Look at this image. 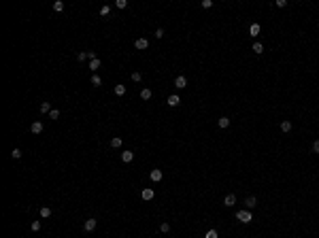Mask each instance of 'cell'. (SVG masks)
Masks as SVG:
<instances>
[{
    "label": "cell",
    "mask_w": 319,
    "mask_h": 238,
    "mask_svg": "<svg viewBox=\"0 0 319 238\" xmlns=\"http://www.w3.org/2000/svg\"><path fill=\"white\" fill-rule=\"evenodd\" d=\"M236 219L240 223H251L253 221V215H251V210H238L236 213Z\"/></svg>",
    "instance_id": "cell-1"
},
{
    "label": "cell",
    "mask_w": 319,
    "mask_h": 238,
    "mask_svg": "<svg viewBox=\"0 0 319 238\" xmlns=\"http://www.w3.org/2000/svg\"><path fill=\"white\" fill-rule=\"evenodd\" d=\"M140 196H143V200H147V202H149V200H153V189L151 187H147V189H143V192H140Z\"/></svg>",
    "instance_id": "cell-2"
},
{
    "label": "cell",
    "mask_w": 319,
    "mask_h": 238,
    "mask_svg": "<svg viewBox=\"0 0 319 238\" xmlns=\"http://www.w3.org/2000/svg\"><path fill=\"white\" fill-rule=\"evenodd\" d=\"M134 47H136V49H147V47H149V40H147V38H136Z\"/></svg>",
    "instance_id": "cell-3"
},
{
    "label": "cell",
    "mask_w": 319,
    "mask_h": 238,
    "mask_svg": "<svg viewBox=\"0 0 319 238\" xmlns=\"http://www.w3.org/2000/svg\"><path fill=\"white\" fill-rule=\"evenodd\" d=\"M168 106H179V102H181V98L177 96V94H173V96H168Z\"/></svg>",
    "instance_id": "cell-4"
},
{
    "label": "cell",
    "mask_w": 319,
    "mask_h": 238,
    "mask_svg": "<svg viewBox=\"0 0 319 238\" xmlns=\"http://www.w3.org/2000/svg\"><path fill=\"white\" fill-rule=\"evenodd\" d=\"M30 132H32V134H41V132H43V123H41V121H34V123L30 126Z\"/></svg>",
    "instance_id": "cell-5"
},
{
    "label": "cell",
    "mask_w": 319,
    "mask_h": 238,
    "mask_svg": "<svg viewBox=\"0 0 319 238\" xmlns=\"http://www.w3.org/2000/svg\"><path fill=\"white\" fill-rule=\"evenodd\" d=\"M149 177H151V181H153V183H158V181H162V170H158V168H155V170H151V172H149Z\"/></svg>",
    "instance_id": "cell-6"
},
{
    "label": "cell",
    "mask_w": 319,
    "mask_h": 238,
    "mask_svg": "<svg viewBox=\"0 0 319 238\" xmlns=\"http://www.w3.org/2000/svg\"><path fill=\"white\" fill-rule=\"evenodd\" d=\"M224 204H226V206H234V204H236V196H234V194H228V196L224 198Z\"/></svg>",
    "instance_id": "cell-7"
},
{
    "label": "cell",
    "mask_w": 319,
    "mask_h": 238,
    "mask_svg": "<svg viewBox=\"0 0 319 238\" xmlns=\"http://www.w3.org/2000/svg\"><path fill=\"white\" fill-rule=\"evenodd\" d=\"M134 159V153L132 151H124V153H121V162H126V164H130Z\"/></svg>",
    "instance_id": "cell-8"
},
{
    "label": "cell",
    "mask_w": 319,
    "mask_h": 238,
    "mask_svg": "<svg viewBox=\"0 0 319 238\" xmlns=\"http://www.w3.org/2000/svg\"><path fill=\"white\" fill-rule=\"evenodd\" d=\"M185 85H187V79H185V77H177V79H175V87L183 89Z\"/></svg>",
    "instance_id": "cell-9"
},
{
    "label": "cell",
    "mask_w": 319,
    "mask_h": 238,
    "mask_svg": "<svg viewBox=\"0 0 319 238\" xmlns=\"http://www.w3.org/2000/svg\"><path fill=\"white\" fill-rule=\"evenodd\" d=\"M255 204H257V200H255V196H249V198H247V200H245V206H247V208H249V210H251V208H253V206H255Z\"/></svg>",
    "instance_id": "cell-10"
},
{
    "label": "cell",
    "mask_w": 319,
    "mask_h": 238,
    "mask_svg": "<svg viewBox=\"0 0 319 238\" xmlns=\"http://www.w3.org/2000/svg\"><path fill=\"white\" fill-rule=\"evenodd\" d=\"M38 213H41V217H43V219H49V217H51V208H49V206H43Z\"/></svg>",
    "instance_id": "cell-11"
},
{
    "label": "cell",
    "mask_w": 319,
    "mask_h": 238,
    "mask_svg": "<svg viewBox=\"0 0 319 238\" xmlns=\"http://www.w3.org/2000/svg\"><path fill=\"white\" fill-rule=\"evenodd\" d=\"M249 34H251V36H257V34H260V23H251V26H249Z\"/></svg>",
    "instance_id": "cell-12"
},
{
    "label": "cell",
    "mask_w": 319,
    "mask_h": 238,
    "mask_svg": "<svg viewBox=\"0 0 319 238\" xmlns=\"http://www.w3.org/2000/svg\"><path fill=\"white\" fill-rule=\"evenodd\" d=\"M251 49H253V53H257V55H260V53H264V45H262V43H253Z\"/></svg>",
    "instance_id": "cell-13"
},
{
    "label": "cell",
    "mask_w": 319,
    "mask_h": 238,
    "mask_svg": "<svg viewBox=\"0 0 319 238\" xmlns=\"http://www.w3.org/2000/svg\"><path fill=\"white\" fill-rule=\"evenodd\" d=\"M140 98H143V100H149V98H151V89H149V87L140 89Z\"/></svg>",
    "instance_id": "cell-14"
},
{
    "label": "cell",
    "mask_w": 319,
    "mask_h": 238,
    "mask_svg": "<svg viewBox=\"0 0 319 238\" xmlns=\"http://www.w3.org/2000/svg\"><path fill=\"white\" fill-rule=\"evenodd\" d=\"M217 126H219V128H228V126H230V119H228V117H219Z\"/></svg>",
    "instance_id": "cell-15"
},
{
    "label": "cell",
    "mask_w": 319,
    "mask_h": 238,
    "mask_svg": "<svg viewBox=\"0 0 319 238\" xmlns=\"http://www.w3.org/2000/svg\"><path fill=\"white\" fill-rule=\"evenodd\" d=\"M83 228H85V230H87V232H92V230H94V228H96V219H87V221H85V225H83Z\"/></svg>",
    "instance_id": "cell-16"
},
{
    "label": "cell",
    "mask_w": 319,
    "mask_h": 238,
    "mask_svg": "<svg viewBox=\"0 0 319 238\" xmlns=\"http://www.w3.org/2000/svg\"><path fill=\"white\" fill-rule=\"evenodd\" d=\"M98 68H100V60L96 58V60H92V62H89V70H94V73H96Z\"/></svg>",
    "instance_id": "cell-17"
},
{
    "label": "cell",
    "mask_w": 319,
    "mask_h": 238,
    "mask_svg": "<svg viewBox=\"0 0 319 238\" xmlns=\"http://www.w3.org/2000/svg\"><path fill=\"white\" fill-rule=\"evenodd\" d=\"M111 147H113V149H119V147H121V138H119V136L111 138Z\"/></svg>",
    "instance_id": "cell-18"
},
{
    "label": "cell",
    "mask_w": 319,
    "mask_h": 238,
    "mask_svg": "<svg viewBox=\"0 0 319 238\" xmlns=\"http://www.w3.org/2000/svg\"><path fill=\"white\" fill-rule=\"evenodd\" d=\"M53 109H51V104L49 102H41V113H51Z\"/></svg>",
    "instance_id": "cell-19"
},
{
    "label": "cell",
    "mask_w": 319,
    "mask_h": 238,
    "mask_svg": "<svg viewBox=\"0 0 319 238\" xmlns=\"http://www.w3.org/2000/svg\"><path fill=\"white\" fill-rule=\"evenodd\" d=\"M126 94V85H115V96H124Z\"/></svg>",
    "instance_id": "cell-20"
},
{
    "label": "cell",
    "mask_w": 319,
    "mask_h": 238,
    "mask_svg": "<svg viewBox=\"0 0 319 238\" xmlns=\"http://www.w3.org/2000/svg\"><path fill=\"white\" fill-rule=\"evenodd\" d=\"M92 85H96V87H100L102 85V79L98 77V75H92Z\"/></svg>",
    "instance_id": "cell-21"
},
{
    "label": "cell",
    "mask_w": 319,
    "mask_h": 238,
    "mask_svg": "<svg viewBox=\"0 0 319 238\" xmlns=\"http://www.w3.org/2000/svg\"><path fill=\"white\" fill-rule=\"evenodd\" d=\"M281 130H283V132H289V130H291V121H287V119H285V121H281Z\"/></svg>",
    "instance_id": "cell-22"
},
{
    "label": "cell",
    "mask_w": 319,
    "mask_h": 238,
    "mask_svg": "<svg viewBox=\"0 0 319 238\" xmlns=\"http://www.w3.org/2000/svg\"><path fill=\"white\" fill-rule=\"evenodd\" d=\"M109 13H111V7H109V4H104V7L100 9V15H102V17H109Z\"/></svg>",
    "instance_id": "cell-23"
},
{
    "label": "cell",
    "mask_w": 319,
    "mask_h": 238,
    "mask_svg": "<svg viewBox=\"0 0 319 238\" xmlns=\"http://www.w3.org/2000/svg\"><path fill=\"white\" fill-rule=\"evenodd\" d=\"M53 9H56V11H64V2H62V0H56V2H53Z\"/></svg>",
    "instance_id": "cell-24"
},
{
    "label": "cell",
    "mask_w": 319,
    "mask_h": 238,
    "mask_svg": "<svg viewBox=\"0 0 319 238\" xmlns=\"http://www.w3.org/2000/svg\"><path fill=\"white\" fill-rule=\"evenodd\" d=\"M115 7H117V9H126L128 2H126V0H115Z\"/></svg>",
    "instance_id": "cell-25"
},
{
    "label": "cell",
    "mask_w": 319,
    "mask_h": 238,
    "mask_svg": "<svg viewBox=\"0 0 319 238\" xmlns=\"http://www.w3.org/2000/svg\"><path fill=\"white\" fill-rule=\"evenodd\" d=\"M77 60H79V62H85V60H89V55H87V51H81V53L77 55Z\"/></svg>",
    "instance_id": "cell-26"
},
{
    "label": "cell",
    "mask_w": 319,
    "mask_h": 238,
    "mask_svg": "<svg viewBox=\"0 0 319 238\" xmlns=\"http://www.w3.org/2000/svg\"><path fill=\"white\" fill-rule=\"evenodd\" d=\"M30 230H32V232H38V230H41V221H32V223H30Z\"/></svg>",
    "instance_id": "cell-27"
},
{
    "label": "cell",
    "mask_w": 319,
    "mask_h": 238,
    "mask_svg": "<svg viewBox=\"0 0 319 238\" xmlns=\"http://www.w3.org/2000/svg\"><path fill=\"white\" fill-rule=\"evenodd\" d=\"M49 119H60V111H51V113H49Z\"/></svg>",
    "instance_id": "cell-28"
},
{
    "label": "cell",
    "mask_w": 319,
    "mask_h": 238,
    "mask_svg": "<svg viewBox=\"0 0 319 238\" xmlns=\"http://www.w3.org/2000/svg\"><path fill=\"white\" fill-rule=\"evenodd\" d=\"M11 155H13V159H19V157H21V149H13Z\"/></svg>",
    "instance_id": "cell-29"
},
{
    "label": "cell",
    "mask_w": 319,
    "mask_h": 238,
    "mask_svg": "<svg viewBox=\"0 0 319 238\" xmlns=\"http://www.w3.org/2000/svg\"><path fill=\"white\" fill-rule=\"evenodd\" d=\"M204 238H217V230H209Z\"/></svg>",
    "instance_id": "cell-30"
},
{
    "label": "cell",
    "mask_w": 319,
    "mask_h": 238,
    "mask_svg": "<svg viewBox=\"0 0 319 238\" xmlns=\"http://www.w3.org/2000/svg\"><path fill=\"white\" fill-rule=\"evenodd\" d=\"M140 79H143V77H140V73H132V81H134V83H138Z\"/></svg>",
    "instance_id": "cell-31"
},
{
    "label": "cell",
    "mask_w": 319,
    "mask_h": 238,
    "mask_svg": "<svg viewBox=\"0 0 319 238\" xmlns=\"http://www.w3.org/2000/svg\"><path fill=\"white\" fill-rule=\"evenodd\" d=\"M277 7H279V9H285V7H287V0H277Z\"/></svg>",
    "instance_id": "cell-32"
},
{
    "label": "cell",
    "mask_w": 319,
    "mask_h": 238,
    "mask_svg": "<svg viewBox=\"0 0 319 238\" xmlns=\"http://www.w3.org/2000/svg\"><path fill=\"white\" fill-rule=\"evenodd\" d=\"M202 7H204V9H211L213 2H211V0H202Z\"/></svg>",
    "instance_id": "cell-33"
},
{
    "label": "cell",
    "mask_w": 319,
    "mask_h": 238,
    "mask_svg": "<svg viewBox=\"0 0 319 238\" xmlns=\"http://www.w3.org/2000/svg\"><path fill=\"white\" fill-rule=\"evenodd\" d=\"M162 36H164V30L158 28V30H155V38H162Z\"/></svg>",
    "instance_id": "cell-34"
},
{
    "label": "cell",
    "mask_w": 319,
    "mask_h": 238,
    "mask_svg": "<svg viewBox=\"0 0 319 238\" xmlns=\"http://www.w3.org/2000/svg\"><path fill=\"white\" fill-rule=\"evenodd\" d=\"M160 230H162V232H170V225H168V223H162Z\"/></svg>",
    "instance_id": "cell-35"
},
{
    "label": "cell",
    "mask_w": 319,
    "mask_h": 238,
    "mask_svg": "<svg viewBox=\"0 0 319 238\" xmlns=\"http://www.w3.org/2000/svg\"><path fill=\"white\" fill-rule=\"evenodd\" d=\"M313 151H315V153H319V140H315V142H313Z\"/></svg>",
    "instance_id": "cell-36"
}]
</instances>
